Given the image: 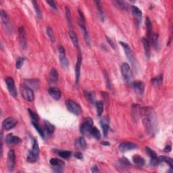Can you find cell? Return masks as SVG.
Listing matches in <instances>:
<instances>
[{
	"label": "cell",
	"mask_w": 173,
	"mask_h": 173,
	"mask_svg": "<svg viewBox=\"0 0 173 173\" xmlns=\"http://www.w3.org/2000/svg\"><path fill=\"white\" fill-rule=\"evenodd\" d=\"M140 113L145 129L149 135H153L157 128V117L154 110L151 107L141 108Z\"/></svg>",
	"instance_id": "obj_1"
},
{
	"label": "cell",
	"mask_w": 173,
	"mask_h": 173,
	"mask_svg": "<svg viewBox=\"0 0 173 173\" xmlns=\"http://www.w3.org/2000/svg\"><path fill=\"white\" fill-rule=\"evenodd\" d=\"M39 155V147L37 139L35 138L33 139L32 148L29 150L27 154V160L30 163H34L37 160Z\"/></svg>",
	"instance_id": "obj_2"
},
{
	"label": "cell",
	"mask_w": 173,
	"mask_h": 173,
	"mask_svg": "<svg viewBox=\"0 0 173 173\" xmlns=\"http://www.w3.org/2000/svg\"><path fill=\"white\" fill-rule=\"evenodd\" d=\"M20 93L24 99L27 102H33L35 99V94L33 89L28 86L26 83H22L20 86Z\"/></svg>",
	"instance_id": "obj_3"
},
{
	"label": "cell",
	"mask_w": 173,
	"mask_h": 173,
	"mask_svg": "<svg viewBox=\"0 0 173 173\" xmlns=\"http://www.w3.org/2000/svg\"><path fill=\"white\" fill-rule=\"evenodd\" d=\"M93 127V121L90 117H87L84 119L83 123L80 125V131L82 135H86L90 134L92 128Z\"/></svg>",
	"instance_id": "obj_4"
},
{
	"label": "cell",
	"mask_w": 173,
	"mask_h": 173,
	"mask_svg": "<svg viewBox=\"0 0 173 173\" xmlns=\"http://www.w3.org/2000/svg\"><path fill=\"white\" fill-rule=\"evenodd\" d=\"M66 105L70 112L72 113L74 115H79L82 112V108L80 105L72 99H67L66 101Z\"/></svg>",
	"instance_id": "obj_5"
},
{
	"label": "cell",
	"mask_w": 173,
	"mask_h": 173,
	"mask_svg": "<svg viewBox=\"0 0 173 173\" xmlns=\"http://www.w3.org/2000/svg\"><path fill=\"white\" fill-rule=\"evenodd\" d=\"M1 18L5 31H6L7 33L11 34L12 32V26H11L9 16H8V14L5 11L1 10Z\"/></svg>",
	"instance_id": "obj_6"
},
{
	"label": "cell",
	"mask_w": 173,
	"mask_h": 173,
	"mask_svg": "<svg viewBox=\"0 0 173 173\" xmlns=\"http://www.w3.org/2000/svg\"><path fill=\"white\" fill-rule=\"evenodd\" d=\"M120 44H121V46L123 47L127 57L130 61L131 64H132L133 66H135V65H136V59H135V55H134L132 49H131L130 46L127 43H124V42H122V41L120 42Z\"/></svg>",
	"instance_id": "obj_7"
},
{
	"label": "cell",
	"mask_w": 173,
	"mask_h": 173,
	"mask_svg": "<svg viewBox=\"0 0 173 173\" xmlns=\"http://www.w3.org/2000/svg\"><path fill=\"white\" fill-rule=\"evenodd\" d=\"M121 72L124 79L127 82H131L133 79V72L130 66L127 63H123L121 66Z\"/></svg>",
	"instance_id": "obj_8"
},
{
	"label": "cell",
	"mask_w": 173,
	"mask_h": 173,
	"mask_svg": "<svg viewBox=\"0 0 173 173\" xmlns=\"http://www.w3.org/2000/svg\"><path fill=\"white\" fill-rule=\"evenodd\" d=\"M58 54H59V61L63 68H67L69 66L68 60L66 56L65 49L62 46H58Z\"/></svg>",
	"instance_id": "obj_9"
},
{
	"label": "cell",
	"mask_w": 173,
	"mask_h": 173,
	"mask_svg": "<svg viewBox=\"0 0 173 173\" xmlns=\"http://www.w3.org/2000/svg\"><path fill=\"white\" fill-rule=\"evenodd\" d=\"M5 84L7 86V89L8 91H9L10 94L14 97H17V90L15 86V83L14 80L12 77H7L5 79Z\"/></svg>",
	"instance_id": "obj_10"
},
{
	"label": "cell",
	"mask_w": 173,
	"mask_h": 173,
	"mask_svg": "<svg viewBox=\"0 0 173 173\" xmlns=\"http://www.w3.org/2000/svg\"><path fill=\"white\" fill-rule=\"evenodd\" d=\"M16 163V155L13 149H10L8 153V168L9 171L12 172L14 169Z\"/></svg>",
	"instance_id": "obj_11"
},
{
	"label": "cell",
	"mask_w": 173,
	"mask_h": 173,
	"mask_svg": "<svg viewBox=\"0 0 173 173\" xmlns=\"http://www.w3.org/2000/svg\"><path fill=\"white\" fill-rule=\"evenodd\" d=\"M146 153H147V155L149 156L150 159H151V160H150V164L154 166H158L160 162V160H159V157L158 156V155L156 154V153L153 151V149L149 148L148 147H146Z\"/></svg>",
	"instance_id": "obj_12"
},
{
	"label": "cell",
	"mask_w": 173,
	"mask_h": 173,
	"mask_svg": "<svg viewBox=\"0 0 173 173\" xmlns=\"http://www.w3.org/2000/svg\"><path fill=\"white\" fill-rule=\"evenodd\" d=\"M16 124H17V120H16L14 118H12V117H8L3 121L2 127L5 131H9L13 129Z\"/></svg>",
	"instance_id": "obj_13"
},
{
	"label": "cell",
	"mask_w": 173,
	"mask_h": 173,
	"mask_svg": "<svg viewBox=\"0 0 173 173\" xmlns=\"http://www.w3.org/2000/svg\"><path fill=\"white\" fill-rule=\"evenodd\" d=\"M50 164L53 166L55 172H62L63 166L64 165V163L63 162V161L60 160V159L58 158H52L49 161Z\"/></svg>",
	"instance_id": "obj_14"
},
{
	"label": "cell",
	"mask_w": 173,
	"mask_h": 173,
	"mask_svg": "<svg viewBox=\"0 0 173 173\" xmlns=\"http://www.w3.org/2000/svg\"><path fill=\"white\" fill-rule=\"evenodd\" d=\"M99 123L100 126L102 127L104 137H106L109 131V128H110V118H109V117H108L107 116H103L102 118L100 119Z\"/></svg>",
	"instance_id": "obj_15"
},
{
	"label": "cell",
	"mask_w": 173,
	"mask_h": 173,
	"mask_svg": "<svg viewBox=\"0 0 173 173\" xmlns=\"http://www.w3.org/2000/svg\"><path fill=\"white\" fill-rule=\"evenodd\" d=\"M137 147V146L135 143H131V142H123L119 145L118 149L120 152H126L130 150H133L136 149Z\"/></svg>",
	"instance_id": "obj_16"
},
{
	"label": "cell",
	"mask_w": 173,
	"mask_h": 173,
	"mask_svg": "<svg viewBox=\"0 0 173 173\" xmlns=\"http://www.w3.org/2000/svg\"><path fill=\"white\" fill-rule=\"evenodd\" d=\"M82 64V55L79 52V55H78L77 58V62L75 66V83L77 85L79 81L80 78V66H81Z\"/></svg>",
	"instance_id": "obj_17"
},
{
	"label": "cell",
	"mask_w": 173,
	"mask_h": 173,
	"mask_svg": "<svg viewBox=\"0 0 173 173\" xmlns=\"http://www.w3.org/2000/svg\"><path fill=\"white\" fill-rule=\"evenodd\" d=\"M132 87L135 93L138 95H142L144 92L145 85L141 80H136L132 83Z\"/></svg>",
	"instance_id": "obj_18"
},
{
	"label": "cell",
	"mask_w": 173,
	"mask_h": 173,
	"mask_svg": "<svg viewBox=\"0 0 173 173\" xmlns=\"http://www.w3.org/2000/svg\"><path fill=\"white\" fill-rule=\"evenodd\" d=\"M18 35H19V41L22 48H26L27 43V39H26V33L24 27H20L18 29Z\"/></svg>",
	"instance_id": "obj_19"
},
{
	"label": "cell",
	"mask_w": 173,
	"mask_h": 173,
	"mask_svg": "<svg viewBox=\"0 0 173 173\" xmlns=\"http://www.w3.org/2000/svg\"><path fill=\"white\" fill-rule=\"evenodd\" d=\"M5 142L8 145H17L21 142V139L17 136H14L12 133L8 135L5 138Z\"/></svg>",
	"instance_id": "obj_20"
},
{
	"label": "cell",
	"mask_w": 173,
	"mask_h": 173,
	"mask_svg": "<svg viewBox=\"0 0 173 173\" xmlns=\"http://www.w3.org/2000/svg\"><path fill=\"white\" fill-rule=\"evenodd\" d=\"M47 91H48V93L51 96L53 99L55 100H59L60 99L61 91H60V89L55 87H51L48 89Z\"/></svg>",
	"instance_id": "obj_21"
},
{
	"label": "cell",
	"mask_w": 173,
	"mask_h": 173,
	"mask_svg": "<svg viewBox=\"0 0 173 173\" xmlns=\"http://www.w3.org/2000/svg\"><path fill=\"white\" fill-rule=\"evenodd\" d=\"M68 35H69L70 38L71 39L72 42V43L74 44V47H76L77 49H79V51L80 47H79V39H78V37H77V35L76 34V33L74 31L73 29H69Z\"/></svg>",
	"instance_id": "obj_22"
},
{
	"label": "cell",
	"mask_w": 173,
	"mask_h": 173,
	"mask_svg": "<svg viewBox=\"0 0 173 173\" xmlns=\"http://www.w3.org/2000/svg\"><path fill=\"white\" fill-rule=\"evenodd\" d=\"M79 27L80 28V29H81L82 32H83V37H84V39L85 41V43L86 45H87V46H89V44H90V39H89V35L87 30H86L85 23H83V22H79Z\"/></svg>",
	"instance_id": "obj_23"
},
{
	"label": "cell",
	"mask_w": 173,
	"mask_h": 173,
	"mask_svg": "<svg viewBox=\"0 0 173 173\" xmlns=\"http://www.w3.org/2000/svg\"><path fill=\"white\" fill-rule=\"evenodd\" d=\"M43 129L47 133V135H52L55 131V126L49 121H45L43 124Z\"/></svg>",
	"instance_id": "obj_24"
},
{
	"label": "cell",
	"mask_w": 173,
	"mask_h": 173,
	"mask_svg": "<svg viewBox=\"0 0 173 173\" xmlns=\"http://www.w3.org/2000/svg\"><path fill=\"white\" fill-rule=\"evenodd\" d=\"M131 11H132L133 16H135V18L137 20L139 23H140L142 17L141 10L139 9V8L135 6V5H132V6H131Z\"/></svg>",
	"instance_id": "obj_25"
},
{
	"label": "cell",
	"mask_w": 173,
	"mask_h": 173,
	"mask_svg": "<svg viewBox=\"0 0 173 173\" xmlns=\"http://www.w3.org/2000/svg\"><path fill=\"white\" fill-rule=\"evenodd\" d=\"M133 162L138 167L143 166L145 162H146L145 159L139 155H134L133 156Z\"/></svg>",
	"instance_id": "obj_26"
},
{
	"label": "cell",
	"mask_w": 173,
	"mask_h": 173,
	"mask_svg": "<svg viewBox=\"0 0 173 173\" xmlns=\"http://www.w3.org/2000/svg\"><path fill=\"white\" fill-rule=\"evenodd\" d=\"M113 4L118 9L121 10H127L128 9V5H129L126 2L121 1V0H115L113 2Z\"/></svg>",
	"instance_id": "obj_27"
},
{
	"label": "cell",
	"mask_w": 173,
	"mask_h": 173,
	"mask_svg": "<svg viewBox=\"0 0 173 173\" xmlns=\"http://www.w3.org/2000/svg\"><path fill=\"white\" fill-rule=\"evenodd\" d=\"M142 43H143V46L145 50V54H146L147 58H149L150 56V44L149 41L147 38L143 37L142 39Z\"/></svg>",
	"instance_id": "obj_28"
},
{
	"label": "cell",
	"mask_w": 173,
	"mask_h": 173,
	"mask_svg": "<svg viewBox=\"0 0 173 173\" xmlns=\"http://www.w3.org/2000/svg\"><path fill=\"white\" fill-rule=\"evenodd\" d=\"M146 28H147V39L150 40L151 39L152 36L153 35V31H152V25L151 23V21H150L149 18L148 17H146Z\"/></svg>",
	"instance_id": "obj_29"
},
{
	"label": "cell",
	"mask_w": 173,
	"mask_h": 173,
	"mask_svg": "<svg viewBox=\"0 0 173 173\" xmlns=\"http://www.w3.org/2000/svg\"><path fill=\"white\" fill-rule=\"evenodd\" d=\"M84 96L85 97L86 99L91 103V104H93L95 102V99H96V96H95V93L93 91H84Z\"/></svg>",
	"instance_id": "obj_30"
},
{
	"label": "cell",
	"mask_w": 173,
	"mask_h": 173,
	"mask_svg": "<svg viewBox=\"0 0 173 173\" xmlns=\"http://www.w3.org/2000/svg\"><path fill=\"white\" fill-rule=\"evenodd\" d=\"M58 78H59V75H58L57 70L55 68H52L50 71V80L52 83H56L58 80Z\"/></svg>",
	"instance_id": "obj_31"
},
{
	"label": "cell",
	"mask_w": 173,
	"mask_h": 173,
	"mask_svg": "<svg viewBox=\"0 0 173 173\" xmlns=\"http://www.w3.org/2000/svg\"><path fill=\"white\" fill-rule=\"evenodd\" d=\"M95 3H96V4L97 5V11H98V14L99 15V18L100 19H101V20L102 22H104V19H105V14H104V10H103V8L102 6L101 2H100L99 1H96Z\"/></svg>",
	"instance_id": "obj_32"
},
{
	"label": "cell",
	"mask_w": 173,
	"mask_h": 173,
	"mask_svg": "<svg viewBox=\"0 0 173 173\" xmlns=\"http://www.w3.org/2000/svg\"><path fill=\"white\" fill-rule=\"evenodd\" d=\"M159 160H160V163L162 162H164L168 164L170 167H171V168H173V160L172 158L167 157V156H161L159 157Z\"/></svg>",
	"instance_id": "obj_33"
},
{
	"label": "cell",
	"mask_w": 173,
	"mask_h": 173,
	"mask_svg": "<svg viewBox=\"0 0 173 173\" xmlns=\"http://www.w3.org/2000/svg\"><path fill=\"white\" fill-rule=\"evenodd\" d=\"M56 153L64 159H68L72 156V152L67 150H58Z\"/></svg>",
	"instance_id": "obj_34"
},
{
	"label": "cell",
	"mask_w": 173,
	"mask_h": 173,
	"mask_svg": "<svg viewBox=\"0 0 173 173\" xmlns=\"http://www.w3.org/2000/svg\"><path fill=\"white\" fill-rule=\"evenodd\" d=\"M149 41L152 43V46L156 49L159 48V42H158V35L156 34V33H153L151 39H150Z\"/></svg>",
	"instance_id": "obj_35"
},
{
	"label": "cell",
	"mask_w": 173,
	"mask_h": 173,
	"mask_svg": "<svg viewBox=\"0 0 173 173\" xmlns=\"http://www.w3.org/2000/svg\"><path fill=\"white\" fill-rule=\"evenodd\" d=\"M27 85L29 86L30 88L35 89L39 86V80L37 79H30L28 80L27 82Z\"/></svg>",
	"instance_id": "obj_36"
},
{
	"label": "cell",
	"mask_w": 173,
	"mask_h": 173,
	"mask_svg": "<svg viewBox=\"0 0 173 173\" xmlns=\"http://www.w3.org/2000/svg\"><path fill=\"white\" fill-rule=\"evenodd\" d=\"M90 135L94 137L97 140H99L101 139V133H100L99 131L97 129L96 127H93L90 132Z\"/></svg>",
	"instance_id": "obj_37"
},
{
	"label": "cell",
	"mask_w": 173,
	"mask_h": 173,
	"mask_svg": "<svg viewBox=\"0 0 173 173\" xmlns=\"http://www.w3.org/2000/svg\"><path fill=\"white\" fill-rule=\"evenodd\" d=\"M96 106L97 109V113L99 116H101L104 111V103L102 101L96 102Z\"/></svg>",
	"instance_id": "obj_38"
},
{
	"label": "cell",
	"mask_w": 173,
	"mask_h": 173,
	"mask_svg": "<svg viewBox=\"0 0 173 173\" xmlns=\"http://www.w3.org/2000/svg\"><path fill=\"white\" fill-rule=\"evenodd\" d=\"M28 111H29V115L30 116V118L32 120V122H37L38 123L39 121V117L37 115V114L32 110H30V109H28Z\"/></svg>",
	"instance_id": "obj_39"
},
{
	"label": "cell",
	"mask_w": 173,
	"mask_h": 173,
	"mask_svg": "<svg viewBox=\"0 0 173 173\" xmlns=\"http://www.w3.org/2000/svg\"><path fill=\"white\" fill-rule=\"evenodd\" d=\"M162 81H163V76L162 75H159V76L153 78V79H152L151 80L152 84L153 85H156V86H158V85H161Z\"/></svg>",
	"instance_id": "obj_40"
},
{
	"label": "cell",
	"mask_w": 173,
	"mask_h": 173,
	"mask_svg": "<svg viewBox=\"0 0 173 173\" xmlns=\"http://www.w3.org/2000/svg\"><path fill=\"white\" fill-rule=\"evenodd\" d=\"M32 124L33 125V127H35V129L37 130V131L39 133V134L41 137L44 139L45 138V134H44V131L42 128H41L39 125L38 124L37 122H32Z\"/></svg>",
	"instance_id": "obj_41"
},
{
	"label": "cell",
	"mask_w": 173,
	"mask_h": 173,
	"mask_svg": "<svg viewBox=\"0 0 173 173\" xmlns=\"http://www.w3.org/2000/svg\"><path fill=\"white\" fill-rule=\"evenodd\" d=\"M46 32H47V36H48V37L49 38V39L51 40L52 42H55V35H54V32H53V30L52 29V28L50 27H47Z\"/></svg>",
	"instance_id": "obj_42"
},
{
	"label": "cell",
	"mask_w": 173,
	"mask_h": 173,
	"mask_svg": "<svg viewBox=\"0 0 173 173\" xmlns=\"http://www.w3.org/2000/svg\"><path fill=\"white\" fill-rule=\"evenodd\" d=\"M65 12H66V16L67 20H68L70 29H72V18H71V11H70L69 8L68 7L65 8Z\"/></svg>",
	"instance_id": "obj_43"
},
{
	"label": "cell",
	"mask_w": 173,
	"mask_h": 173,
	"mask_svg": "<svg viewBox=\"0 0 173 173\" xmlns=\"http://www.w3.org/2000/svg\"><path fill=\"white\" fill-rule=\"evenodd\" d=\"M32 4L33 5V7L35 8V12H36V14H37V16L38 18H41V11L39 9V7L37 2L35 1V0H33L32 1Z\"/></svg>",
	"instance_id": "obj_44"
},
{
	"label": "cell",
	"mask_w": 173,
	"mask_h": 173,
	"mask_svg": "<svg viewBox=\"0 0 173 173\" xmlns=\"http://www.w3.org/2000/svg\"><path fill=\"white\" fill-rule=\"evenodd\" d=\"M77 145L78 146H79V147H80V148H85L86 144V141L84 137H80L78 139L77 141Z\"/></svg>",
	"instance_id": "obj_45"
},
{
	"label": "cell",
	"mask_w": 173,
	"mask_h": 173,
	"mask_svg": "<svg viewBox=\"0 0 173 173\" xmlns=\"http://www.w3.org/2000/svg\"><path fill=\"white\" fill-rule=\"evenodd\" d=\"M24 60H25V58H19L17 60L16 62V67L18 69H20L22 68V65H23V64L24 62Z\"/></svg>",
	"instance_id": "obj_46"
},
{
	"label": "cell",
	"mask_w": 173,
	"mask_h": 173,
	"mask_svg": "<svg viewBox=\"0 0 173 173\" xmlns=\"http://www.w3.org/2000/svg\"><path fill=\"white\" fill-rule=\"evenodd\" d=\"M104 76H105V79L106 81H105V83H106V85H107V87L108 89H111V82H110V78H109V75H108V73L106 72V71H104Z\"/></svg>",
	"instance_id": "obj_47"
},
{
	"label": "cell",
	"mask_w": 173,
	"mask_h": 173,
	"mask_svg": "<svg viewBox=\"0 0 173 173\" xmlns=\"http://www.w3.org/2000/svg\"><path fill=\"white\" fill-rule=\"evenodd\" d=\"M119 163L122 164V166H128V165H131V163L130 162L127 160V158H121V160H119Z\"/></svg>",
	"instance_id": "obj_48"
},
{
	"label": "cell",
	"mask_w": 173,
	"mask_h": 173,
	"mask_svg": "<svg viewBox=\"0 0 173 173\" xmlns=\"http://www.w3.org/2000/svg\"><path fill=\"white\" fill-rule=\"evenodd\" d=\"M79 22L85 23V16L83 14V12L80 10L79 9Z\"/></svg>",
	"instance_id": "obj_49"
},
{
	"label": "cell",
	"mask_w": 173,
	"mask_h": 173,
	"mask_svg": "<svg viewBox=\"0 0 173 173\" xmlns=\"http://www.w3.org/2000/svg\"><path fill=\"white\" fill-rule=\"evenodd\" d=\"M46 2L48 4L50 7H52V8H54V9L56 10L57 9V5L55 4V2L54 1H46Z\"/></svg>",
	"instance_id": "obj_50"
},
{
	"label": "cell",
	"mask_w": 173,
	"mask_h": 173,
	"mask_svg": "<svg viewBox=\"0 0 173 173\" xmlns=\"http://www.w3.org/2000/svg\"><path fill=\"white\" fill-rule=\"evenodd\" d=\"M74 156H75V158H77V159H79V160H81V159L83 158V153L80 152H77L75 153Z\"/></svg>",
	"instance_id": "obj_51"
},
{
	"label": "cell",
	"mask_w": 173,
	"mask_h": 173,
	"mask_svg": "<svg viewBox=\"0 0 173 173\" xmlns=\"http://www.w3.org/2000/svg\"><path fill=\"white\" fill-rule=\"evenodd\" d=\"M106 39H107V41L108 42V43L110 45L111 47H112V48H114V49H116V45L114 44V43L113 42V41L110 39V38L106 37Z\"/></svg>",
	"instance_id": "obj_52"
},
{
	"label": "cell",
	"mask_w": 173,
	"mask_h": 173,
	"mask_svg": "<svg viewBox=\"0 0 173 173\" xmlns=\"http://www.w3.org/2000/svg\"><path fill=\"white\" fill-rule=\"evenodd\" d=\"M91 171L92 172H99V170L98 168V167L97 166H94L93 167H92Z\"/></svg>",
	"instance_id": "obj_53"
},
{
	"label": "cell",
	"mask_w": 173,
	"mask_h": 173,
	"mask_svg": "<svg viewBox=\"0 0 173 173\" xmlns=\"http://www.w3.org/2000/svg\"><path fill=\"white\" fill-rule=\"evenodd\" d=\"M171 150H172V147L171 146H166L165 147V148L164 149V151L165 152H171Z\"/></svg>",
	"instance_id": "obj_54"
},
{
	"label": "cell",
	"mask_w": 173,
	"mask_h": 173,
	"mask_svg": "<svg viewBox=\"0 0 173 173\" xmlns=\"http://www.w3.org/2000/svg\"><path fill=\"white\" fill-rule=\"evenodd\" d=\"M101 143L103 145V146H110V143H108V142L104 141V142H102Z\"/></svg>",
	"instance_id": "obj_55"
}]
</instances>
